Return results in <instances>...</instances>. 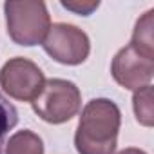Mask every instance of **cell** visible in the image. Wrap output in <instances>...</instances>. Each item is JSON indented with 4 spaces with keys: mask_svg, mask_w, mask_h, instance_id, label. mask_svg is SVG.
Instances as JSON below:
<instances>
[{
    "mask_svg": "<svg viewBox=\"0 0 154 154\" xmlns=\"http://www.w3.org/2000/svg\"><path fill=\"white\" fill-rule=\"evenodd\" d=\"M120 131V109L114 102L98 98L91 100L80 116L74 136L80 154H112Z\"/></svg>",
    "mask_w": 154,
    "mask_h": 154,
    "instance_id": "obj_1",
    "label": "cell"
},
{
    "mask_svg": "<svg viewBox=\"0 0 154 154\" xmlns=\"http://www.w3.org/2000/svg\"><path fill=\"white\" fill-rule=\"evenodd\" d=\"M8 33L18 45H36L44 42L51 20L44 2H6L4 4Z\"/></svg>",
    "mask_w": 154,
    "mask_h": 154,
    "instance_id": "obj_2",
    "label": "cell"
},
{
    "mask_svg": "<svg viewBox=\"0 0 154 154\" xmlns=\"http://www.w3.org/2000/svg\"><path fill=\"white\" fill-rule=\"evenodd\" d=\"M35 112L49 123H63L80 111V91L72 82L51 78L44 84L42 93L31 102Z\"/></svg>",
    "mask_w": 154,
    "mask_h": 154,
    "instance_id": "obj_3",
    "label": "cell"
},
{
    "mask_svg": "<svg viewBox=\"0 0 154 154\" xmlns=\"http://www.w3.org/2000/svg\"><path fill=\"white\" fill-rule=\"evenodd\" d=\"M0 84L9 96L20 102H33L42 93L45 80L40 67L31 60L13 58L0 71Z\"/></svg>",
    "mask_w": 154,
    "mask_h": 154,
    "instance_id": "obj_4",
    "label": "cell"
},
{
    "mask_svg": "<svg viewBox=\"0 0 154 154\" xmlns=\"http://www.w3.org/2000/svg\"><path fill=\"white\" fill-rule=\"evenodd\" d=\"M44 49L56 62L76 65L82 63L89 54L87 35L71 24H53L44 38Z\"/></svg>",
    "mask_w": 154,
    "mask_h": 154,
    "instance_id": "obj_5",
    "label": "cell"
},
{
    "mask_svg": "<svg viewBox=\"0 0 154 154\" xmlns=\"http://www.w3.org/2000/svg\"><path fill=\"white\" fill-rule=\"evenodd\" d=\"M111 71L120 85L127 89H140V85L147 84L152 78L154 56H149L129 44L114 56Z\"/></svg>",
    "mask_w": 154,
    "mask_h": 154,
    "instance_id": "obj_6",
    "label": "cell"
},
{
    "mask_svg": "<svg viewBox=\"0 0 154 154\" xmlns=\"http://www.w3.org/2000/svg\"><path fill=\"white\" fill-rule=\"evenodd\" d=\"M6 154H44V143L35 132L18 131L6 143Z\"/></svg>",
    "mask_w": 154,
    "mask_h": 154,
    "instance_id": "obj_7",
    "label": "cell"
},
{
    "mask_svg": "<svg viewBox=\"0 0 154 154\" xmlns=\"http://www.w3.org/2000/svg\"><path fill=\"white\" fill-rule=\"evenodd\" d=\"M152 15L154 11H147L138 22H136V29L131 40V45L149 56H154V40H152Z\"/></svg>",
    "mask_w": 154,
    "mask_h": 154,
    "instance_id": "obj_8",
    "label": "cell"
},
{
    "mask_svg": "<svg viewBox=\"0 0 154 154\" xmlns=\"http://www.w3.org/2000/svg\"><path fill=\"white\" fill-rule=\"evenodd\" d=\"M18 123V111L17 107L2 94L0 91V154H4L8 136Z\"/></svg>",
    "mask_w": 154,
    "mask_h": 154,
    "instance_id": "obj_9",
    "label": "cell"
},
{
    "mask_svg": "<svg viewBox=\"0 0 154 154\" xmlns=\"http://www.w3.org/2000/svg\"><path fill=\"white\" fill-rule=\"evenodd\" d=\"M134 112L136 120L147 127L152 125V87L143 85L134 93Z\"/></svg>",
    "mask_w": 154,
    "mask_h": 154,
    "instance_id": "obj_10",
    "label": "cell"
},
{
    "mask_svg": "<svg viewBox=\"0 0 154 154\" xmlns=\"http://www.w3.org/2000/svg\"><path fill=\"white\" fill-rule=\"evenodd\" d=\"M62 6L65 8V9H69V11H74V13H78V15H82V17H87V15H91L98 6H100V2L96 0V2H62Z\"/></svg>",
    "mask_w": 154,
    "mask_h": 154,
    "instance_id": "obj_11",
    "label": "cell"
},
{
    "mask_svg": "<svg viewBox=\"0 0 154 154\" xmlns=\"http://www.w3.org/2000/svg\"><path fill=\"white\" fill-rule=\"evenodd\" d=\"M118 154H145V152L140 150V149H132V147H131V149H123V150L118 152Z\"/></svg>",
    "mask_w": 154,
    "mask_h": 154,
    "instance_id": "obj_12",
    "label": "cell"
}]
</instances>
